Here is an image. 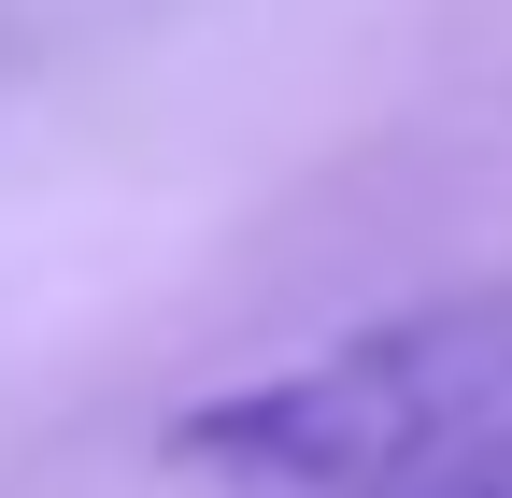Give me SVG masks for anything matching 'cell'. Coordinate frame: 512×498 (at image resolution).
<instances>
[{
	"label": "cell",
	"mask_w": 512,
	"mask_h": 498,
	"mask_svg": "<svg viewBox=\"0 0 512 498\" xmlns=\"http://www.w3.org/2000/svg\"><path fill=\"white\" fill-rule=\"evenodd\" d=\"M413 498H512V427H498V442H470L456 470H441V484H413Z\"/></svg>",
	"instance_id": "7a4b0ae2"
},
{
	"label": "cell",
	"mask_w": 512,
	"mask_h": 498,
	"mask_svg": "<svg viewBox=\"0 0 512 498\" xmlns=\"http://www.w3.org/2000/svg\"><path fill=\"white\" fill-rule=\"evenodd\" d=\"M498 427H512V285H441L200 399L171 456L242 498H413Z\"/></svg>",
	"instance_id": "6da1fadb"
}]
</instances>
